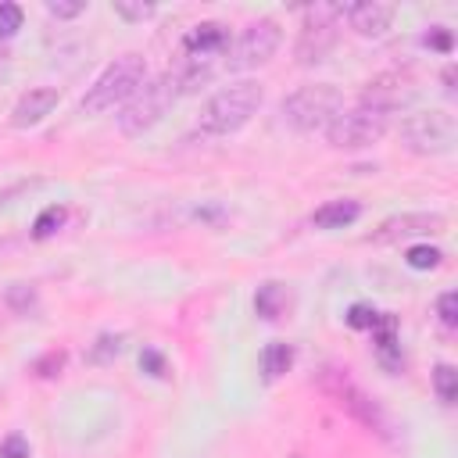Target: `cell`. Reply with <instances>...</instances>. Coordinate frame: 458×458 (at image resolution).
I'll use <instances>...</instances> for the list:
<instances>
[{
	"label": "cell",
	"instance_id": "6da1fadb",
	"mask_svg": "<svg viewBox=\"0 0 458 458\" xmlns=\"http://www.w3.org/2000/svg\"><path fill=\"white\" fill-rule=\"evenodd\" d=\"M225 54H229V25H222V21H197L182 36L179 64L172 68V75L179 82V93H190L200 82H208Z\"/></svg>",
	"mask_w": 458,
	"mask_h": 458
},
{
	"label": "cell",
	"instance_id": "7a4b0ae2",
	"mask_svg": "<svg viewBox=\"0 0 458 458\" xmlns=\"http://www.w3.org/2000/svg\"><path fill=\"white\" fill-rule=\"evenodd\" d=\"M261 100H265L261 82H250V79L233 82V86L218 89V93L204 104L197 125H200V132H208V136H229V132L243 129V125L258 114Z\"/></svg>",
	"mask_w": 458,
	"mask_h": 458
},
{
	"label": "cell",
	"instance_id": "3957f363",
	"mask_svg": "<svg viewBox=\"0 0 458 458\" xmlns=\"http://www.w3.org/2000/svg\"><path fill=\"white\" fill-rule=\"evenodd\" d=\"M143 82H147V61H143L140 54H122V57H114V61L93 79V86H89L86 97H82V111H86V114L111 111L114 104H125Z\"/></svg>",
	"mask_w": 458,
	"mask_h": 458
},
{
	"label": "cell",
	"instance_id": "277c9868",
	"mask_svg": "<svg viewBox=\"0 0 458 458\" xmlns=\"http://www.w3.org/2000/svg\"><path fill=\"white\" fill-rule=\"evenodd\" d=\"M283 122L297 132H315V129H329V122L344 111V93L329 82H315V86H301L290 97H283L279 104Z\"/></svg>",
	"mask_w": 458,
	"mask_h": 458
},
{
	"label": "cell",
	"instance_id": "5b68a950",
	"mask_svg": "<svg viewBox=\"0 0 458 458\" xmlns=\"http://www.w3.org/2000/svg\"><path fill=\"white\" fill-rule=\"evenodd\" d=\"M175 97H179V82H175L172 72H168V75H157V79H147V82L122 104V111H118V129H122L125 136L147 132L154 122H161V114L175 104Z\"/></svg>",
	"mask_w": 458,
	"mask_h": 458
},
{
	"label": "cell",
	"instance_id": "8992f818",
	"mask_svg": "<svg viewBox=\"0 0 458 458\" xmlns=\"http://www.w3.org/2000/svg\"><path fill=\"white\" fill-rule=\"evenodd\" d=\"M386 129H390V114L386 111L358 104L351 111H340L329 122L326 136H329V147H336V150H361V147L379 143L386 136Z\"/></svg>",
	"mask_w": 458,
	"mask_h": 458
},
{
	"label": "cell",
	"instance_id": "52a82bcc",
	"mask_svg": "<svg viewBox=\"0 0 458 458\" xmlns=\"http://www.w3.org/2000/svg\"><path fill=\"white\" fill-rule=\"evenodd\" d=\"M401 140L415 154H447L458 140V122L451 111H415L401 122Z\"/></svg>",
	"mask_w": 458,
	"mask_h": 458
},
{
	"label": "cell",
	"instance_id": "ba28073f",
	"mask_svg": "<svg viewBox=\"0 0 458 458\" xmlns=\"http://www.w3.org/2000/svg\"><path fill=\"white\" fill-rule=\"evenodd\" d=\"M318 390L326 394V397H333L351 419H358L361 426H369V429H376V433H386V419H383V411L376 408V401L347 376V369H322L318 372Z\"/></svg>",
	"mask_w": 458,
	"mask_h": 458
},
{
	"label": "cell",
	"instance_id": "9c48e42d",
	"mask_svg": "<svg viewBox=\"0 0 458 458\" xmlns=\"http://www.w3.org/2000/svg\"><path fill=\"white\" fill-rule=\"evenodd\" d=\"M344 18V4H311L304 7V25L297 36V61L318 64L336 43V21Z\"/></svg>",
	"mask_w": 458,
	"mask_h": 458
},
{
	"label": "cell",
	"instance_id": "30bf717a",
	"mask_svg": "<svg viewBox=\"0 0 458 458\" xmlns=\"http://www.w3.org/2000/svg\"><path fill=\"white\" fill-rule=\"evenodd\" d=\"M279 39H283V32H279V21H272V18H258V21L243 25V32L236 36V43L225 54L229 72H250V68L272 61V54L279 50Z\"/></svg>",
	"mask_w": 458,
	"mask_h": 458
},
{
	"label": "cell",
	"instance_id": "8fae6325",
	"mask_svg": "<svg viewBox=\"0 0 458 458\" xmlns=\"http://www.w3.org/2000/svg\"><path fill=\"white\" fill-rule=\"evenodd\" d=\"M411 97H415V86H411V79L401 75V72L376 75V79H369L365 89H361V104H365V107H379V111H386V114H390L394 107L408 104Z\"/></svg>",
	"mask_w": 458,
	"mask_h": 458
},
{
	"label": "cell",
	"instance_id": "7c38bea8",
	"mask_svg": "<svg viewBox=\"0 0 458 458\" xmlns=\"http://www.w3.org/2000/svg\"><path fill=\"white\" fill-rule=\"evenodd\" d=\"M444 229V218L440 215H429V211H408V215H394L386 218L379 229H372L365 240L369 243H397V240H408V236H422V233H440Z\"/></svg>",
	"mask_w": 458,
	"mask_h": 458
},
{
	"label": "cell",
	"instance_id": "4fadbf2b",
	"mask_svg": "<svg viewBox=\"0 0 458 458\" xmlns=\"http://www.w3.org/2000/svg\"><path fill=\"white\" fill-rule=\"evenodd\" d=\"M344 14H347V25H351L358 36H365V39L383 36V32L390 29V21H394V7L383 4V0H358V4H347Z\"/></svg>",
	"mask_w": 458,
	"mask_h": 458
},
{
	"label": "cell",
	"instance_id": "5bb4252c",
	"mask_svg": "<svg viewBox=\"0 0 458 458\" xmlns=\"http://www.w3.org/2000/svg\"><path fill=\"white\" fill-rule=\"evenodd\" d=\"M57 100H61L57 86H32L29 93L18 97V104H14V111H11V125H14V129H29V125L43 122V118L57 107Z\"/></svg>",
	"mask_w": 458,
	"mask_h": 458
},
{
	"label": "cell",
	"instance_id": "9a60e30c",
	"mask_svg": "<svg viewBox=\"0 0 458 458\" xmlns=\"http://www.w3.org/2000/svg\"><path fill=\"white\" fill-rule=\"evenodd\" d=\"M358 215H361V204H358V200L336 197V200H326L322 208H315L311 222H315L318 229H344V225H351Z\"/></svg>",
	"mask_w": 458,
	"mask_h": 458
},
{
	"label": "cell",
	"instance_id": "2e32d148",
	"mask_svg": "<svg viewBox=\"0 0 458 458\" xmlns=\"http://www.w3.org/2000/svg\"><path fill=\"white\" fill-rule=\"evenodd\" d=\"M283 308H286V290H283L279 283L258 286V293H254V311H258L265 322H276V318L283 315Z\"/></svg>",
	"mask_w": 458,
	"mask_h": 458
},
{
	"label": "cell",
	"instance_id": "e0dca14e",
	"mask_svg": "<svg viewBox=\"0 0 458 458\" xmlns=\"http://www.w3.org/2000/svg\"><path fill=\"white\" fill-rule=\"evenodd\" d=\"M290 365H293V347H290V344L276 340V344H268V347L261 351V372H265L268 383L279 379L283 372H290Z\"/></svg>",
	"mask_w": 458,
	"mask_h": 458
},
{
	"label": "cell",
	"instance_id": "ac0fdd59",
	"mask_svg": "<svg viewBox=\"0 0 458 458\" xmlns=\"http://www.w3.org/2000/svg\"><path fill=\"white\" fill-rule=\"evenodd\" d=\"M372 336H376V347H379L383 361L394 365V354H397V318L386 315V311H379L376 322H372Z\"/></svg>",
	"mask_w": 458,
	"mask_h": 458
},
{
	"label": "cell",
	"instance_id": "d6986e66",
	"mask_svg": "<svg viewBox=\"0 0 458 458\" xmlns=\"http://www.w3.org/2000/svg\"><path fill=\"white\" fill-rule=\"evenodd\" d=\"M64 218H68V211H64L61 204L43 208V211H39V218L32 222V236H36V240H50V236H54V233L64 225Z\"/></svg>",
	"mask_w": 458,
	"mask_h": 458
},
{
	"label": "cell",
	"instance_id": "ffe728a7",
	"mask_svg": "<svg viewBox=\"0 0 458 458\" xmlns=\"http://www.w3.org/2000/svg\"><path fill=\"white\" fill-rule=\"evenodd\" d=\"M433 390H437V397L444 404H454V397H458V372H454V365L440 361L433 369Z\"/></svg>",
	"mask_w": 458,
	"mask_h": 458
},
{
	"label": "cell",
	"instance_id": "44dd1931",
	"mask_svg": "<svg viewBox=\"0 0 458 458\" xmlns=\"http://www.w3.org/2000/svg\"><path fill=\"white\" fill-rule=\"evenodd\" d=\"M440 250L437 247H429V243H419V247H408V254H404V261L411 265V268H419V272H426V268H437L440 265Z\"/></svg>",
	"mask_w": 458,
	"mask_h": 458
},
{
	"label": "cell",
	"instance_id": "7402d4cb",
	"mask_svg": "<svg viewBox=\"0 0 458 458\" xmlns=\"http://www.w3.org/2000/svg\"><path fill=\"white\" fill-rule=\"evenodd\" d=\"M61 369H64V351H47L43 358L32 361V376H39V379H54V376H61Z\"/></svg>",
	"mask_w": 458,
	"mask_h": 458
},
{
	"label": "cell",
	"instance_id": "603a6c76",
	"mask_svg": "<svg viewBox=\"0 0 458 458\" xmlns=\"http://www.w3.org/2000/svg\"><path fill=\"white\" fill-rule=\"evenodd\" d=\"M18 29H21V7L11 4V0H4L0 4V39H11Z\"/></svg>",
	"mask_w": 458,
	"mask_h": 458
},
{
	"label": "cell",
	"instance_id": "cb8c5ba5",
	"mask_svg": "<svg viewBox=\"0 0 458 458\" xmlns=\"http://www.w3.org/2000/svg\"><path fill=\"white\" fill-rule=\"evenodd\" d=\"M7 304H11L18 315H29V308L36 304V290L25 286V283H14V286L7 290Z\"/></svg>",
	"mask_w": 458,
	"mask_h": 458
},
{
	"label": "cell",
	"instance_id": "d4e9b609",
	"mask_svg": "<svg viewBox=\"0 0 458 458\" xmlns=\"http://www.w3.org/2000/svg\"><path fill=\"white\" fill-rule=\"evenodd\" d=\"M114 14L118 18H125V21H143V18H150L154 14V4H143V0H118L114 4Z\"/></svg>",
	"mask_w": 458,
	"mask_h": 458
},
{
	"label": "cell",
	"instance_id": "484cf974",
	"mask_svg": "<svg viewBox=\"0 0 458 458\" xmlns=\"http://www.w3.org/2000/svg\"><path fill=\"white\" fill-rule=\"evenodd\" d=\"M422 43L429 47V50H440V54H451V47H454V36H451V29L447 25H433L426 36H422Z\"/></svg>",
	"mask_w": 458,
	"mask_h": 458
},
{
	"label": "cell",
	"instance_id": "4316f807",
	"mask_svg": "<svg viewBox=\"0 0 458 458\" xmlns=\"http://www.w3.org/2000/svg\"><path fill=\"white\" fill-rule=\"evenodd\" d=\"M437 315H440V322H444L447 329L458 326V293H454V290L440 293V301H437Z\"/></svg>",
	"mask_w": 458,
	"mask_h": 458
},
{
	"label": "cell",
	"instance_id": "83f0119b",
	"mask_svg": "<svg viewBox=\"0 0 458 458\" xmlns=\"http://www.w3.org/2000/svg\"><path fill=\"white\" fill-rule=\"evenodd\" d=\"M118 347H122V344H118V336H111V333H107V336H100V340H97V347H93L86 358H89L93 365H104V361H111V358L118 354Z\"/></svg>",
	"mask_w": 458,
	"mask_h": 458
},
{
	"label": "cell",
	"instance_id": "f1b7e54d",
	"mask_svg": "<svg viewBox=\"0 0 458 458\" xmlns=\"http://www.w3.org/2000/svg\"><path fill=\"white\" fill-rule=\"evenodd\" d=\"M376 315H379V311H372L369 304H351V311H347V326H351V329H372Z\"/></svg>",
	"mask_w": 458,
	"mask_h": 458
},
{
	"label": "cell",
	"instance_id": "f546056e",
	"mask_svg": "<svg viewBox=\"0 0 458 458\" xmlns=\"http://www.w3.org/2000/svg\"><path fill=\"white\" fill-rule=\"evenodd\" d=\"M0 458H29V440L21 433H11L0 440Z\"/></svg>",
	"mask_w": 458,
	"mask_h": 458
},
{
	"label": "cell",
	"instance_id": "4dcf8cb0",
	"mask_svg": "<svg viewBox=\"0 0 458 458\" xmlns=\"http://www.w3.org/2000/svg\"><path fill=\"white\" fill-rule=\"evenodd\" d=\"M47 11L54 18H75L86 11V0H47Z\"/></svg>",
	"mask_w": 458,
	"mask_h": 458
},
{
	"label": "cell",
	"instance_id": "1f68e13d",
	"mask_svg": "<svg viewBox=\"0 0 458 458\" xmlns=\"http://www.w3.org/2000/svg\"><path fill=\"white\" fill-rule=\"evenodd\" d=\"M140 365H143V372H150V376H157V379L165 376V358H161L157 351H143V354H140Z\"/></svg>",
	"mask_w": 458,
	"mask_h": 458
},
{
	"label": "cell",
	"instance_id": "d6a6232c",
	"mask_svg": "<svg viewBox=\"0 0 458 458\" xmlns=\"http://www.w3.org/2000/svg\"><path fill=\"white\" fill-rule=\"evenodd\" d=\"M4 75H7V54L0 50V79H4Z\"/></svg>",
	"mask_w": 458,
	"mask_h": 458
}]
</instances>
